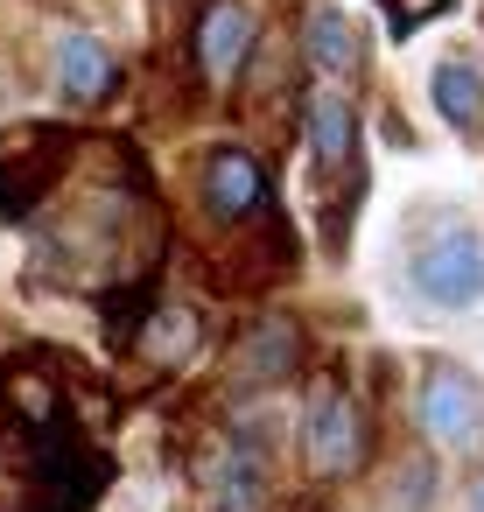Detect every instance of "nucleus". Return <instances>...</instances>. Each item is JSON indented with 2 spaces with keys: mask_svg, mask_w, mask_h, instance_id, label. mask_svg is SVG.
Instances as JSON below:
<instances>
[{
  "mask_svg": "<svg viewBox=\"0 0 484 512\" xmlns=\"http://www.w3.org/2000/svg\"><path fill=\"white\" fill-rule=\"evenodd\" d=\"M78 155V134L71 127H50V120H29L15 134H0V225L29 218L71 169Z\"/></svg>",
  "mask_w": 484,
  "mask_h": 512,
  "instance_id": "1",
  "label": "nucleus"
},
{
  "mask_svg": "<svg viewBox=\"0 0 484 512\" xmlns=\"http://www.w3.org/2000/svg\"><path fill=\"white\" fill-rule=\"evenodd\" d=\"M407 281H414V295L435 302V309H477V302H484V239L463 232V225H442L435 239L414 246Z\"/></svg>",
  "mask_w": 484,
  "mask_h": 512,
  "instance_id": "2",
  "label": "nucleus"
},
{
  "mask_svg": "<svg viewBox=\"0 0 484 512\" xmlns=\"http://www.w3.org/2000/svg\"><path fill=\"white\" fill-rule=\"evenodd\" d=\"M204 211L232 232H253V225H274V190H267V169L246 155V148H211L204 155Z\"/></svg>",
  "mask_w": 484,
  "mask_h": 512,
  "instance_id": "3",
  "label": "nucleus"
},
{
  "mask_svg": "<svg viewBox=\"0 0 484 512\" xmlns=\"http://www.w3.org/2000/svg\"><path fill=\"white\" fill-rule=\"evenodd\" d=\"M302 456L316 477H344L365 463V421H358V400L344 386H316V400L302 414Z\"/></svg>",
  "mask_w": 484,
  "mask_h": 512,
  "instance_id": "4",
  "label": "nucleus"
},
{
  "mask_svg": "<svg viewBox=\"0 0 484 512\" xmlns=\"http://www.w3.org/2000/svg\"><path fill=\"white\" fill-rule=\"evenodd\" d=\"M477 421H484V393H477V379L456 372V365H435L428 386H421V435L442 442V449H463V442L477 435Z\"/></svg>",
  "mask_w": 484,
  "mask_h": 512,
  "instance_id": "5",
  "label": "nucleus"
},
{
  "mask_svg": "<svg viewBox=\"0 0 484 512\" xmlns=\"http://www.w3.org/2000/svg\"><path fill=\"white\" fill-rule=\"evenodd\" d=\"M302 57L316 78H358L365 71V36L344 8H330V0H316V8L302 15Z\"/></svg>",
  "mask_w": 484,
  "mask_h": 512,
  "instance_id": "6",
  "label": "nucleus"
},
{
  "mask_svg": "<svg viewBox=\"0 0 484 512\" xmlns=\"http://www.w3.org/2000/svg\"><path fill=\"white\" fill-rule=\"evenodd\" d=\"M302 134H309V155L316 169H351L358 162V106L337 99V92H309L302 99Z\"/></svg>",
  "mask_w": 484,
  "mask_h": 512,
  "instance_id": "7",
  "label": "nucleus"
},
{
  "mask_svg": "<svg viewBox=\"0 0 484 512\" xmlns=\"http://www.w3.org/2000/svg\"><path fill=\"white\" fill-rule=\"evenodd\" d=\"M246 43H253V15L239 8V0H211L204 22H197V64H204V78H232L246 64Z\"/></svg>",
  "mask_w": 484,
  "mask_h": 512,
  "instance_id": "8",
  "label": "nucleus"
},
{
  "mask_svg": "<svg viewBox=\"0 0 484 512\" xmlns=\"http://www.w3.org/2000/svg\"><path fill=\"white\" fill-rule=\"evenodd\" d=\"M239 372H246V386H281V379H295V372H302V330H295V323H260V330H246Z\"/></svg>",
  "mask_w": 484,
  "mask_h": 512,
  "instance_id": "9",
  "label": "nucleus"
},
{
  "mask_svg": "<svg viewBox=\"0 0 484 512\" xmlns=\"http://www.w3.org/2000/svg\"><path fill=\"white\" fill-rule=\"evenodd\" d=\"M428 99L442 106V120L456 127V134H470V141H484V78L470 71V64H435V78H428Z\"/></svg>",
  "mask_w": 484,
  "mask_h": 512,
  "instance_id": "10",
  "label": "nucleus"
},
{
  "mask_svg": "<svg viewBox=\"0 0 484 512\" xmlns=\"http://www.w3.org/2000/svg\"><path fill=\"white\" fill-rule=\"evenodd\" d=\"M57 85H64V99L92 106V99L113 92V57H106L92 36H71V43L57 50Z\"/></svg>",
  "mask_w": 484,
  "mask_h": 512,
  "instance_id": "11",
  "label": "nucleus"
},
{
  "mask_svg": "<svg viewBox=\"0 0 484 512\" xmlns=\"http://www.w3.org/2000/svg\"><path fill=\"white\" fill-rule=\"evenodd\" d=\"M267 498V470L253 449H225L218 470H211V512H260Z\"/></svg>",
  "mask_w": 484,
  "mask_h": 512,
  "instance_id": "12",
  "label": "nucleus"
},
{
  "mask_svg": "<svg viewBox=\"0 0 484 512\" xmlns=\"http://www.w3.org/2000/svg\"><path fill=\"white\" fill-rule=\"evenodd\" d=\"M134 337H141V344H148L155 358H169V365H176V358H183V344H197V316H183V309H169V316H155V323H141Z\"/></svg>",
  "mask_w": 484,
  "mask_h": 512,
  "instance_id": "13",
  "label": "nucleus"
},
{
  "mask_svg": "<svg viewBox=\"0 0 484 512\" xmlns=\"http://www.w3.org/2000/svg\"><path fill=\"white\" fill-rule=\"evenodd\" d=\"M393 8H400V29H414V22H428L442 8V0H393Z\"/></svg>",
  "mask_w": 484,
  "mask_h": 512,
  "instance_id": "14",
  "label": "nucleus"
},
{
  "mask_svg": "<svg viewBox=\"0 0 484 512\" xmlns=\"http://www.w3.org/2000/svg\"><path fill=\"white\" fill-rule=\"evenodd\" d=\"M470 512H484V484H477V491H470Z\"/></svg>",
  "mask_w": 484,
  "mask_h": 512,
  "instance_id": "15",
  "label": "nucleus"
}]
</instances>
